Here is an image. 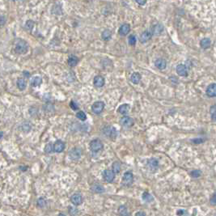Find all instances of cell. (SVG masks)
Listing matches in <instances>:
<instances>
[{
  "instance_id": "ffe728a7",
  "label": "cell",
  "mask_w": 216,
  "mask_h": 216,
  "mask_svg": "<svg viewBox=\"0 0 216 216\" xmlns=\"http://www.w3.org/2000/svg\"><path fill=\"white\" fill-rule=\"evenodd\" d=\"M91 189L94 193H101L105 192V188L102 185H99V184H94V185H91Z\"/></svg>"
},
{
  "instance_id": "30bf717a",
  "label": "cell",
  "mask_w": 216,
  "mask_h": 216,
  "mask_svg": "<svg viewBox=\"0 0 216 216\" xmlns=\"http://www.w3.org/2000/svg\"><path fill=\"white\" fill-rule=\"evenodd\" d=\"M70 201L75 206H80L83 203V197L80 193H74L70 198Z\"/></svg>"
},
{
  "instance_id": "f546056e",
  "label": "cell",
  "mask_w": 216,
  "mask_h": 216,
  "mask_svg": "<svg viewBox=\"0 0 216 216\" xmlns=\"http://www.w3.org/2000/svg\"><path fill=\"white\" fill-rule=\"evenodd\" d=\"M210 113L213 121H216V105H212L210 108Z\"/></svg>"
},
{
  "instance_id": "9a60e30c",
  "label": "cell",
  "mask_w": 216,
  "mask_h": 216,
  "mask_svg": "<svg viewBox=\"0 0 216 216\" xmlns=\"http://www.w3.org/2000/svg\"><path fill=\"white\" fill-rule=\"evenodd\" d=\"M105 79L101 75H97L94 78L93 80V84H94L95 87H101L105 85Z\"/></svg>"
},
{
  "instance_id": "5bb4252c",
  "label": "cell",
  "mask_w": 216,
  "mask_h": 216,
  "mask_svg": "<svg viewBox=\"0 0 216 216\" xmlns=\"http://www.w3.org/2000/svg\"><path fill=\"white\" fill-rule=\"evenodd\" d=\"M152 35H153L152 32L150 31L143 32V33L141 34V36H140V42L142 43H145V42H148L151 38Z\"/></svg>"
},
{
  "instance_id": "f35d334b",
  "label": "cell",
  "mask_w": 216,
  "mask_h": 216,
  "mask_svg": "<svg viewBox=\"0 0 216 216\" xmlns=\"http://www.w3.org/2000/svg\"><path fill=\"white\" fill-rule=\"evenodd\" d=\"M70 214L71 215L75 216L76 214H78V210H76L75 208H70Z\"/></svg>"
},
{
  "instance_id": "60d3db41",
  "label": "cell",
  "mask_w": 216,
  "mask_h": 216,
  "mask_svg": "<svg viewBox=\"0 0 216 216\" xmlns=\"http://www.w3.org/2000/svg\"><path fill=\"white\" fill-rule=\"evenodd\" d=\"M192 142L194 143H197V144H198V143H202V142H203V140L200 139H193L192 140Z\"/></svg>"
},
{
  "instance_id": "7bdbcfd3",
  "label": "cell",
  "mask_w": 216,
  "mask_h": 216,
  "mask_svg": "<svg viewBox=\"0 0 216 216\" xmlns=\"http://www.w3.org/2000/svg\"><path fill=\"white\" fill-rule=\"evenodd\" d=\"M23 75H24L25 76H27V78H28V77L30 76V74L28 73V71H24V73H23Z\"/></svg>"
},
{
  "instance_id": "d590c367",
  "label": "cell",
  "mask_w": 216,
  "mask_h": 216,
  "mask_svg": "<svg viewBox=\"0 0 216 216\" xmlns=\"http://www.w3.org/2000/svg\"><path fill=\"white\" fill-rule=\"evenodd\" d=\"M128 42L130 45H134L136 44V37L135 36L130 35L128 38Z\"/></svg>"
},
{
  "instance_id": "ba28073f",
  "label": "cell",
  "mask_w": 216,
  "mask_h": 216,
  "mask_svg": "<svg viewBox=\"0 0 216 216\" xmlns=\"http://www.w3.org/2000/svg\"><path fill=\"white\" fill-rule=\"evenodd\" d=\"M120 124L122 125L123 127H126V128H129L134 125V120L129 117L125 116L122 118L120 119Z\"/></svg>"
},
{
  "instance_id": "4fadbf2b",
  "label": "cell",
  "mask_w": 216,
  "mask_h": 216,
  "mask_svg": "<svg viewBox=\"0 0 216 216\" xmlns=\"http://www.w3.org/2000/svg\"><path fill=\"white\" fill-rule=\"evenodd\" d=\"M206 95L209 97H215L216 96V84H212L209 85L206 88Z\"/></svg>"
},
{
  "instance_id": "484cf974",
  "label": "cell",
  "mask_w": 216,
  "mask_h": 216,
  "mask_svg": "<svg viewBox=\"0 0 216 216\" xmlns=\"http://www.w3.org/2000/svg\"><path fill=\"white\" fill-rule=\"evenodd\" d=\"M101 37H102V39L103 40H105V41H108V40H110L112 37V32L110 30H108V29H106L105 31L102 32V34H101Z\"/></svg>"
},
{
  "instance_id": "8992f818",
  "label": "cell",
  "mask_w": 216,
  "mask_h": 216,
  "mask_svg": "<svg viewBox=\"0 0 216 216\" xmlns=\"http://www.w3.org/2000/svg\"><path fill=\"white\" fill-rule=\"evenodd\" d=\"M146 166H147V168L150 170L151 172H155L156 171L159 167V162L155 158H151L147 160V163H146Z\"/></svg>"
},
{
  "instance_id": "f1b7e54d",
  "label": "cell",
  "mask_w": 216,
  "mask_h": 216,
  "mask_svg": "<svg viewBox=\"0 0 216 216\" xmlns=\"http://www.w3.org/2000/svg\"><path fill=\"white\" fill-rule=\"evenodd\" d=\"M143 201H145V202H151V201H153V197H152V195H151L149 193L144 192L143 193Z\"/></svg>"
},
{
  "instance_id": "e575fe53",
  "label": "cell",
  "mask_w": 216,
  "mask_h": 216,
  "mask_svg": "<svg viewBox=\"0 0 216 216\" xmlns=\"http://www.w3.org/2000/svg\"><path fill=\"white\" fill-rule=\"evenodd\" d=\"M45 205H46V202H45V200L44 198H39L38 200H37V206H38L39 207L43 208L44 206H45Z\"/></svg>"
},
{
  "instance_id": "d6a6232c",
  "label": "cell",
  "mask_w": 216,
  "mask_h": 216,
  "mask_svg": "<svg viewBox=\"0 0 216 216\" xmlns=\"http://www.w3.org/2000/svg\"><path fill=\"white\" fill-rule=\"evenodd\" d=\"M53 151V145H52L51 143H48L45 147V151L46 153H51Z\"/></svg>"
},
{
  "instance_id": "603a6c76",
  "label": "cell",
  "mask_w": 216,
  "mask_h": 216,
  "mask_svg": "<svg viewBox=\"0 0 216 216\" xmlns=\"http://www.w3.org/2000/svg\"><path fill=\"white\" fill-rule=\"evenodd\" d=\"M42 84V79L39 76L33 77V79H32L31 81V84L32 87H39Z\"/></svg>"
},
{
  "instance_id": "e0dca14e",
  "label": "cell",
  "mask_w": 216,
  "mask_h": 216,
  "mask_svg": "<svg viewBox=\"0 0 216 216\" xmlns=\"http://www.w3.org/2000/svg\"><path fill=\"white\" fill-rule=\"evenodd\" d=\"M155 66H156L158 69L164 70V69L166 68V66H167V62L164 58H158L157 60H155Z\"/></svg>"
},
{
  "instance_id": "8fae6325",
  "label": "cell",
  "mask_w": 216,
  "mask_h": 216,
  "mask_svg": "<svg viewBox=\"0 0 216 216\" xmlns=\"http://www.w3.org/2000/svg\"><path fill=\"white\" fill-rule=\"evenodd\" d=\"M64 149H65V143H63V141H61V140L56 141L54 144H53V151L55 152L60 153V152L63 151Z\"/></svg>"
},
{
  "instance_id": "9c48e42d",
  "label": "cell",
  "mask_w": 216,
  "mask_h": 216,
  "mask_svg": "<svg viewBox=\"0 0 216 216\" xmlns=\"http://www.w3.org/2000/svg\"><path fill=\"white\" fill-rule=\"evenodd\" d=\"M103 177H104V179L105 181L110 183V182H113L114 178H115V173L113 172V170H109V169H106L103 172Z\"/></svg>"
},
{
  "instance_id": "b9f144b4",
  "label": "cell",
  "mask_w": 216,
  "mask_h": 216,
  "mask_svg": "<svg viewBox=\"0 0 216 216\" xmlns=\"http://www.w3.org/2000/svg\"><path fill=\"white\" fill-rule=\"evenodd\" d=\"M135 216H146V215L143 212H142V211H139V212L136 213Z\"/></svg>"
},
{
  "instance_id": "ee69618b",
  "label": "cell",
  "mask_w": 216,
  "mask_h": 216,
  "mask_svg": "<svg viewBox=\"0 0 216 216\" xmlns=\"http://www.w3.org/2000/svg\"><path fill=\"white\" fill-rule=\"evenodd\" d=\"M3 136H4V133L0 132V139H2V138H3Z\"/></svg>"
},
{
  "instance_id": "52a82bcc",
  "label": "cell",
  "mask_w": 216,
  "mask_h": 216,
  "mask_svg": "<svg viewBox=\"0 0 216 216\" xmlns=\"http://www.w3.org/2000/svg\"><path fill=\"white\" fill-rule=\"evenodd\" d=\"M82 155V150L80 148L78 147H75L73 149H71L69 152V156L71 160H80Z\"/></svg>"
},
{
  "instance_id": "ab89813d",
  "label": "cell",
  "mask_w": 216,
  "mask_h": 216,
  "mask_svg": "<svg viewBox=\"0 0 216 216\" xmlns=\"http://www.w3.org/2000/svg\"><path fill=\"white\" fill-rule=\"evenodd\" d=\"M136 3L139 5H144L146 3V0H135Z\"/></svg>"
},
{
  "instance_id": "836d02e7",
  "label": "cell",
  "mask_w": 216,
  "mask_h": 216,
  "mask_svg": "<svg viewBox=\"0 0 216 216\" xmlns=\"http://www.w3.org/2000/svg\"><path fill=\"white\" fill-rule=\"evenodd\" d=\"M201 174H202V172H201V171H199V170H193V171L190 172L191 177L193 178L199 177L201 176Z\"/></svg>"
},
{
  "instance_id": "1f68e13d",
  "label": "cell",
  "mask_w": 216,
  "mask_h": 216,
  "mask_svg": "<svg viewBox=\"0 0 216 216\" xmlns=\"http://www.w3.org/2000/svg\"><path fill=\"white\" fill-rule=\"evenodd\" d=\"M76 117L78 118L81 120V121H86L87 119V115L84 113V112L83 111H79L76 113Z\"/></svg>"
},
{
  "instance_id": "f6af8a7d",
  "label": "cell",
  "mask_w": 216,
  "mask_h": 216,
  "mask_svg": "<svg viewBox=\"0 0 216 216\" xmlns=\"http://www.w3.org/2000/svg\"><path fill=\"white\" fill-rule=\"evenodd\" d=\"M59 216H65V215H63V214H60Z\"/></svg>"
},
{
  "instance_id": "4dcf8cb0",
  "label": "cell",
  "mask_w": 216,
  "mask_h": 216,
  "mask_svg": "<svg viewBox=\"0 0 216 216\" xmlns=\"http://www.w3.org/2000/svg\"><path fill=\"white\" fill-rule=\"evenodd\" d=\"M34 25H35V23H34L32 20H29L27 21L26 24H25V29H27L28 31H30V30H32V29L33 28Z\"/></svg>"
},
{
  "instance_id": "7402d4cb",
  "label": "cell",
  "mask_w": 216,
  "mask_h": 216,
  "mask_svg": "<svg viewBox=\"0 0 216 216\" xmlns=\"http://www.w3.org/2000/svg\"><path fill=\"white\" fill-rule=\"evenodd\" d=\"M163 31H164V27L161 25H156L153 27L151 32L152 34H155V35H160Z\"/></svg>"
},
{
  "instance_id": "5b68a950",
  "label": "cell",
  "mask_w": 216,
  "mask_h": 216,
  "mask_svg": "<svg viewBox=\"0 0 216 216\" xmlns=\"http://www.w3.org/2000/svg\"><path fill=\"white\" fill-rule=\"evenodd\" d=\"M134 181V176L131 172H126L122 177V184L126 186H129L133 184Z\"/></svg>"
},
{
  "instance_id": "74e56055",
  "label": "cell",
  "mask_w": 216,
  "mask_h": 216,
  "mask_svg": "<svg viewBox=\"0 0 216 216\" xmlns=\"http://www.w3.org/2000/svg\"><path fill=\"white\" fill-rule=\"evenodd\" d=\"M70 108H72L73 110H75V111H76L77 109H79V106H78V105H77L76 103L73 101H70Z\"/></svg>"
},
{
  "instance_id": "ac0fdd59",
  "label": "cell",
  "mask_w": 216,
  "mask_h": 216,
  "mask_svg": "<svg viewBox=\"0 0 216 216\" xmlns=\"http://www.w3.org/2000/svg\"><path fill=\"white\" fill-rule=\"evenodd\" d=\"M129 109H130V106L128 104H124L118 108V113L122 115H126L129 113Z\"/></svg>"
},
{
  "instance_id": "3957f363",
  "label": "cell",
  "mask_w": 216,
  "mask_h": 216,
  "mask_svg": "<svg viewBox=\"0 0 216 216\" xmlns=\"http://www.w3.org/2000/svg\"><path fill=\"white\" fill-rule=\"evenodd\" d=\"M103 133L105 134V135H106L108 138H110L111 139H115L117 135V129L113 127V126H105V128L103 129Z\"/></svg>"
},
{
  "instance_id": "d4e9b609",
  "label": "cell",
  "mask_w": 216,
  "mask_h": 216,
  "mask_svg": "<svg viewBox=\"0 0 216 216\" xmlns=\"http://www.w3.org/2000/svg\"><path fill=\"white\" fill-rule=\"evenodd\" d=\"M200 45L202 49H208L210 46V40L209 38H203L200 42Z\"/></svg>"
},
{
  "instance_id": "8d00e7d4",
  "label": "cell",
  "mask_w": 216,
  "mask_h": 216,
  "mask_svg": "<svg viewBox=\"0 0 216 216\" xmlns=\"http://www.w3.org/2000/svg\"><path fill=\"white\" fill-rule=\"evenodd\" d=\"M210 204L211 206H216V193H215L210 198Z\"/></svg>"
},
{
  "instance_id": "2e32d148",
  "label": "cell",
  "mask_w": 216,
  "mask_h": 216,
  "mask_svg": "<svg viewBox=\"0 0 216 216\" xmlns=\"http://www.w3.org/2000/svg\"><path fill=\"white\" fill-rule=\"evenodd\" d=\"M130 31V26L128 24H124L122 25L120 28H119V34L121 36H126L127 35L128 33Z\"/></svg>"
},
{
  "instance_id": "44dd1931",
  "label": "cell",
  "mask_w": 216,
  "mask_h": 216,
  "mask_svg": "<svg viewBox=\"0 0 216 216\" xmlns=\"http://www.w3.org/2000/svg\"><path fill=\"white\" fill-rule=\"evenodd\" d=\"M141 75L138 72H134V73L132 74V75L130 77V80L132 82L133 84H138L141 80Z\"/></svg>"
},
{
  "instance_id": "d6986e66",
  "label": "cell",
  "mask_w": 216,
  "mask_h": 216,
  "mask_svg": "<svg viewBox=\"0 0 216 216\" xmlns=\"http://www.w3.org/2000/svg\"><path fill=\"white\" fill-rule=\"evenodd\" d=\"M67 63L70 66H75L79 63V58L75 55H71L69 57V58L67 60Z\"/></svg>"
},
{
  "instance_id": "cb8c5ba5",
  "label": "cell",
  "mask_w": 216,
  "mask_h": 216,
  "mask_svg": "<svg viewBox=\"0 0 216 216\" xmlns=\"http://www.w3.org/2000/svg\"><path fill=\"white\" fill-rule=\"evenodd\" d=\"M16 84H17L18 88L20 91L25 90V88H26V86H27V83H26V81L24 79H19L17 80Z\"/></svg>"
},
{
  "instance_id": "277c9868",
  "label": "cell",
  "mask_w": 216,
  "mask_h": 216,
  "mask_svg": "<svg viewBox=\"0 0 216 216\" xmlns=\"http://www.w3.org/2000/svg\"><path fill=\"white\" fill-rule=\"evenodd\" d=\"M105 108V103L103 101H96L91 106V110L95 114H100Z\"/></svg>"
},
{
  "instance_id": "4316f807",
  "label": "cell",
  "mask_w": 216,
  "mask_h": 216,
  "mask_svg": "<svg viewBox=\"0 0 216 216\" xmlns=\"http://www.w3.org/2000/svg\"><path fill=\"white\" fill-rule=\"evenodd\" d=\"M118 213L121 216H129V211L125 206H121L119 207Z\"/></svg>"
},
{
  "instance_id": "6da1fadb",
  "label": "cell",
  "mask_w": 216,
  "mask_h": 216,
  "mask_svg": "<svg viewBox=\"0 0 216 216\" xmlns=\"http://www.w3.org/2000/svg\"><path fill=\"white\" fill-rule=\"evenodd\" d=\"M15 52L18 54H25L28 51V45L25 40L18 39L15 44Z\"/></svg>"
},
{
  "instance_id": "7c38bea8",
  "label": "cell",
  "mask_w": 216,
  "mask_h": 216,
  "mask_svg": "<svg viewBox=\"0 0 216 216\" xmlns=\"http://www.w3.org/2000/svg\"><path fill=\"white\" fill-rule=\"evenodd\" d=\"M177 73L182 77H186L188 75V70L185 65L183 64H179L177 66Z\"/></svg>"
},
{
  "instance_id": "7a4b0ae2",
  "label": "cell",
  "mask_w": 216,
  "mask_h": 216,
  "mask_svg": "<svg viewBox=\"0 0 216 216\" xmlns=\"http://www.w3.org/2000/svg\"><path fill=\"white\" fill-rule=\"evenodd\" d=\"M90 149L93 152H98L104 148V144L100 139H94L91 141Z\"/></svg>"
},
{
  "instance_id": "83f0119b",
  "label": "cell",
  "mask_w": 216,
  "mask_h": 216,
  "mask_svg": "<svg viewBox=\"0 0 216 216\" xmlns=\"http://www.w3.org/2000/svg\"><path fill=\"white\" fill-rule=\"evenodd\" d=\"M112 170L113 171L114 173H119L120 171H121V164L119 163L118 161H115L113 165H112Z\"/></svg>"
}]
</instances>
